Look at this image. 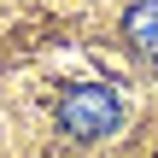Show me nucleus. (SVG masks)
<instances>
[{
	"label": "nucleus",
	"instance_id": "2",
	"mask_svg": "<svg viewBox=\"0 0 158 158\" xmlns=\"http://www.w3.org/2000/svg\"><path fill=\"white\" fill-rule=\"evenodd\" d=\"M123 35H129L135 53L158 59V0H135V6L123 12Z\"/></svg>",
	"mask_w": 158,
	"mask_h": 158
},
{
	"label": "nucleus",
	"instance_id": "1",
	"mask_svg": "<svg viewBox=\"0 0 158 158\" xmlns=\"http://www.w3.org/2000/svg\"><path fill=\"white\" fill-rule=\"evenodd\" d=\"M117 123H123V100H117L106 82H76V88H64V100H59V129H64L70 141H106Z\"/></svg>",
	"mask_w": 158,
	"mask_h": 158
}]
</instances>
